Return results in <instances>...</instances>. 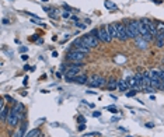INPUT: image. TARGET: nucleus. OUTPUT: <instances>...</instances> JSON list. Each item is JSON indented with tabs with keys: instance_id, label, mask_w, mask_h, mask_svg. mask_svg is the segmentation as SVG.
Masks as SVG:
<instances>
[{
	"instance_id": "nucleus-1",
	"label": "nucleus",
	"mask_w": 164,
	"mask_h": 137,
	"mask_svg": "<svg viewBox=\"0 0 164 137\" xmlns=\"http://www.w3.org/2000/svg\"><path fill=\"white\" fill-rule=\"evenodd\" d=\"M126 27V32L129 39H136V38L140 37V32H139V27H137V21L136 20H131L125 24Z\"/></svg>"
},
{
	"instance_id": "nucleus-2",
	"label": "nucleus",
	"mask_w": 164,
	"mask_h": 137,
	"mask_svg": "<svg viewBox=\"0 0 164 137\" xmlns=\"http://www.w3.org/2000/svg\"><path fill=\"white\" fill-rule=\"evenodd\" d=\"M137 27H139V32H140V37L143 38V39H146L147 42L153 41L154 37L149 32V28H147V25H146V23H145V18L137 20Z\"/></svg>"
},
{
	"instance_id": "nucleus-3",
	"label": "nucleus",
	"mask_w": 164,
	"mask_h": 137,
	"mask_svg": "<svg viewBox=\"0 0 164 137\" xmlns=\"http://www.w3.org/2000/svg\"><path fill=\"white\" fill-rule=\"evenodd\" d=\"M84 59H86V55H84V53H82V52H79V50H76V49L69 50L68 53H66V60H69L70 63L83 62Z\"/></svg>"
},
{
	"instance_id": "nucleus-4",
	"label": "nucleus",
	"mask_w": 164,
	"mask_h": 137,
	"mask_svg": "<svg viewBox=\"0 0 164 137\" xmlns=\"http://www.w3.org/2000/svg\"><path fill=\"white\" fill-rule=\"evenodd\" d=\"M98 39H100L101 42H105V43H109V42L112 41V37L109 35L107 24H105V25H102V27L98 28Z\"/></svg>"
},
{
	"instance_id": "nucleus-5",
	"label": "nucleus",
	"mask_w": 164,
	"mask_h": 137,
	"mask_svg": "<svg viewBox=\"0 0 164 137\" xmlns=\"http://www.w3.org/2000/svg\"><path fill=\"white\" fill-rule=\"evenodd\" d=\"M82 42L84 43L86 46H88V48H97L98 46V43H100V39L97 37H93V35H84V37H82Z\"/></svg>"
},
{
	"instance_id": "nucleus-6",
	"label": "nucleus",
	"mask_w": 164,
	"mask_h": 137,
	"mask_svg": "<svg viewBox=\"0 0 164 137\" xmlns=\"http://www.w3.org/2000/svg\"><path fill=\"white\" fill-rule=\"evenodd\" d=\"M20 120H21L20 115H16L14 112H11V109H10L9 115H7V119H6V123L9 124L10 127H17L18 123H20Z\"/></svg>"
},
{
	"instance_id": "nucleus-7",
	"label": "nucleus",
	"mask_w": 164,
	"mask_h": 137,
	"mask_svg": "<svg viewBox=\"0 0 164 137\" xmlns=\"http://www.w3.org/2000/svg\"><path fill=\"white\" fill-rule=\"evenodd\" d=\"M117 29H118V39L122 42H126L129 39L128 37V32H126V27H125V24L122 23H117Z\"/></svg>"
},
{
	"instance_id": "nucleus-8",
	"label": "nucleus",
	"mask_w": 164,
	"mask_h": 137,
	"mask_svg": "<svg viewBox=\"0 0 164 137\" xmlns=\"http://www.w3.org/2000/svg\"><path fill=\"white\" fill-rule=\"evenodd\" d=\"M105 80L104 77H101V76H93V77L88 80V85L90 87H102V85H105Z\"/></svg>"
},
{
	"instance_id": "nucleus-9",
	"label": "nucleus",
	"mask_w": 164,
	"mask_h": 137,
	"mask_svg": "<svg viewBox=\"0 0 164 137\" xmlns=\"http://www.w3.org/2000/svg\"><path fill=\"white\" fill-rule=\"evenodd\" d=\"M145 23H146V25H147V28H149V32H150L153 37H157L159 35V31H157V27H156V23L154 21H151V20H147V18H145Z\"/></svg>"
},
{
	"instance_id": "nucleus-10",
	"label": "nucleus",
	"mask_w": 164,
	"mask_h": 137,
	"mask_svg": "<svg viewBox=\"0 0 164 137\" xmlns=\"http://www.w3.org/2000/svg\"><path fill=\"white\" fill-rule=\"evenodd\" d=\"M133 41H135V46L140 50H146L147 49V46H149V42L146 41V39H143L142 37L136 38V39H133Z\"/></svg>"
},
{
	"instance_id": "nucleus-11",
	"label": "nucleus",
	"mask_w": 164,
	"mask_h": 137,
	"mask_svg": "<svg viewBox=\"0 0 164 137\" xmlns=\"http://www.w3.org/2000/svg\"><path fill=\"white\" fill-rule=\"evenodd\" d=\"M9 112H10V109L7 110V108H6V101L1 99V102H0V118H1V120H3V122H6Z\"/></svg>"
},
{
	"instance_id": "nucleus-12",
	"label": "nucleus",
	"mask_w": 164,
	"mask_h": 137,
	"mask_svg": "<svg viewBox=\"0 0 164 137\" xmlns=\"http://www.w3.org/2000/svg\"><path fill=\"white\" fill-rule=\"evenodd\" d=\"M108 27V32L109 35L112 37V39H118V29H117V23L114 24H107Z\"/></svg>"
},
{
	"instance_id": "nucleus-13",
	"label": "nucleus",
	"mask_w": 164,
	"mask_h": 137,
	"mask_svg": "<svg viewBox=\"0 0 164 137\" xmlns=\"http://www.w3.org/2000/svg\"><path fill=\"white\" fill-rule=\"evenodd\" d=\"M11 112H14L16 115H20V118H21V113L24 112V105L21 102H14L13 108H11Z\"/></svg>"
},
{
	"instance_id": "nucleus-14",
	"label": "nucleus",
	"mask_w": 164,
	"mask_h": 137,
	"mask_svg": "<svg viewBox=\"0 0 164 137\" xmlns=\"http://www.w3.org/2000/svg\"><path fill=\"white\" fill-rule=\"evenodd\" d=\"M73 81L76 82V84H80V85H83V84H87V82H88V77H87L86 74H79V76L74 78Z\"/></svg>"
},
{
	"instance_id": "nucleus-15",
	"label": "nucleus",
	"mask_w": 164,
	"mask_h": 137,
	"mask_svg": "<svg viewBox=\"0 0 164 137\" xmlns=\"http://www.w3.org/2000/svg\"><path fill=\"white\" fill-rule=\"evenodd\" d=\"M74 49L76 50H79V52H82V53H84V55H87V53H90V50H91V48H88V46H86L84 43H80V45H77V46H74Z\"/></svg>"
},
{
	"instance_id": "nucleus-16",
	"label": "nucleus",
	"mask_w": 164,
	"mask_h": 137,
	"mask_svg": "<svg viewBox=\"0 0 164 137\" xmlns=\"http://www.w3.org/2000/svg\"><path fill=\"white\" fill-rule=\"evenodd\" d=\"M107 88H108L109 91H112V90H115V88H118V81L114 80V78L108 80V82H107Z\"/></svg>"
},
{
	"instance_id": "nucleus-17",
	"label": "nucleus",
	"mask_w": 164,
	"mask_h": 137,
	"mask_svg": "<svg viewBox=\"0 0 164 137\" xmlns=\"http://www.w3.org/2000/svg\"><path fill=\"white\" fill-rule=\"evenodd\" d=\"M129 88V84H128L126 80H119L118 81V90L119 91H126Z\"/></svg>"
},
{
	"instance_id": "nucleus-18",
	"label": "nucleus",
	"mask_w": 164,
	"mask_h": 137,
	"mask_svg": "<svg viewBox=\"0 0 164 137\" xmlns=\"http://www.w3.org/2000/svg\"><path fill=\"white\" fill-rule=\"evenodd\" d=\"M39 134H41V130H39V129H32L31 132H28L27 134H25V137H39Z\"/></svg>"
},
{
	"instance_id": "nucleus-19",
	"label": "nucleus",
	"mask_w": 164,
	"mask_h": 137,
	"mask_svg": "<svg viewBox=\"0 0 164 137\" xmlns=\"http://www.w3.org/2000/svg\"><path fill=\"white\" fill-rule=\"evenodd\" d=\"M156 46L157 48H164V38L161 37V34H159L156 37Z\"/></svg>"
},
{
	"instance_id": "nucleus-20",
	"label": "nucleus",
	"mask_w": 164,
	"mask_h": 137,
	"mask_svg": "<svg viewBox=\"0 0 164 137\" xmlns=\"http://www.w3.org/2000/svg\"><path fill=\"white\" fill-rule=\"evenodd\" d=\"M105 7L109 9V10H115V9H117V6H115L114 3H111L109 0H105Z\"/></svg>"
},
{
	"instance_id": "nucleus-21",
	"label": "nucleus",
	"mask_w": 164,
	"mask_h": 137,
	"mask_svg": "<svg viewBox=\"0 0 164 137\" xmlns=\"http://www.w3.org/2000/svg\"><path fill=\"white\" fill-rule=\"evenodd\" d=\"M156 27H157V31H159V34L164 31V23H157V24H156Z\"/></svg>"
},
{
	"instance_id": "nucleus-22",
	"label": "nucleus",
	"mask_w": 164,
	"mask_h": 137,
	"mask_svg": "<svg viewBox=\"0 0 164 137\" xmlns=\"http://www.w3.org/2000/svg\"><path fill=\"white\" fill-rule=\"evenodd\" d=\"M143 90H145L143 92H147V94H151V92H154V87H150V85H149V87H143Z\"/></svg>"
},
{
	"instance_id": "nucleus-23",
	"label": "nucleus",
	"mask_w": 164,
	"mask_h": 137,
	"mask_svg": "<svg viewBox=\"0 0 164 137\" xmlns=\"http://www.w3.org/2000/svg\"><path fill=\"white\" fill-rule=\"evenodd\" d=\"M136 94H137V90H135V88H133V90H131L129 92H126V96H129V98H131V96H135Z\"/></svg>"
},
{
	"instance_id": "nucleus-24",
	"label": "nucleus",
	"mask_w": 164,
	"mask_h": 137,
	"mask_svg": "<svg viewBox=\"0 0 164 137\" xmlns=\"http://www.w3.org/2000/svg\"><path fill=\"white\" fill-rule=\"evenodd\" d=\"M13 137H24V134H23V133H21V130L18 129L17 132H16V133H14V134H13Z\"/></svg>"
},
{
	"instance_id": "nucleus-25",
	"label": "nucleus",
	"mask_w": 164,
	"mask_h": 137,
	"mask_svg": "<svg viewBox=\"0 0 164 137\" xmlns=\"http://www.w3.org/2000/svg\"><path fill=\"white\" fill-rule=\"evenodd\" d=\"M90 35H93V37H97V38H98V28H96V29H93Z\"/></svg>"
},
{
	"instance_id": "nucleus-26",
	"label": "nucleus",
	"mask_w": 164,
	"mask_h": 137,
	"mask_svg": "<svg viewBox=\"0 0 164 137\" xmlns=\"http://www.w3.org/2000/svg\"><path fill=\"white\" fill-rule=\"evenodd\" d=\"M107 109H108L109 112H112V113H117V112H118V110H117V108H115V106H108Z\"/></svg>"
},
{
	"instance_id": "nucleus-27",
	"label": "nucleus",
	"mask_w": 164,
	"mask_h": 137,
	"mask_svg": "<svg viewBox=\"0 0 164 137\" xmlns=\"http://www.w3.org/2000/svg\"><path fill=\"white\" fill-rule=\"evenodd\" d=\"M77 120L80 122V123H86V119L83 118V116H77Z\"/></svg>"
},
{
	"instance_id": "nucleus-28",
	"label": "nucleus",
	"mask_w": 164,
	"mask_h": 137,
	"mask_svg": "<svg viewBox=\"0 0 164 137\" xmlns=\"http://www.w3.org/2000/svg\"><path fill=\"white\" fill-rule=\"evenodd\" d=\"M4 99L10 101V102H13V104H14V102H16V101H14V99H13V98H11V96H10V95H4Z\"/></svg>"
},
{
	"instance_id": "nucleus-29",
	"label": "nucleus",
	"mask_w": 164,
	"mask_h": 137,
	"mask_svg": "<svg viewBox=\"0 0 164 137\" xmlns=\"http://www.w3.org/2000/svg\"><path fill=\"white\" fill-rule=\"evenodd\" d=\"M38 37H39L38 34H34V35H32V37L30 38V39H31V41H36V39H38Z\"/></svg>"
},
{
	"instance_id": "nucleus-30",
	"label": "nucleus",
	"mask_w": 164,
	"mask_h": 137,
	"mask_svg": "<svg viewBox=\"0 0 164 137\" xmlns=\"http://www.w3.org/2000/svg\"><path fill=\"white\" fill-rule=\"evenodd\" d=\"M62 17H63V18H69V17H70V14H69L68 11H65V13L62 14Z\"/></svg>"
},
{
	"instance_id": "nucleus-31",
	"label": "nucleus",
	"mask_w": 164,
	"mask_h": 137,
	"mask_svg": "<svg viewBox=\"0 0 164 137\" xmlns=\"http://www.w3.org/2000/svg\"><path fill=\"white\" fill-rule=\"evenodd\" d=\"M84 129H86V124H84V123H82L80 126H79V130H80V132H83Z\"/></svg>"
},
{
	"instance_id": "nucleus-32",
	"label": "nucleus",
	"mask_w": 164,
	"mask_h": 137,
	"mask_svg": "<svg viewBox=\"0 0 164 137\" xmlns=\"http://www.w3.org/2000/svg\"><path fill=\"white\" fill-rule=\"evenodd\" d=\"M93 116H94V118H98V116H101V112H98V110H96V112L93 113Z\"/></svg>"
},
{
	"instance_id": "nucleus-33",
	"label": "nucleus",
	"mask_w": 164,
	"mask_h": 137,
	"mask_svg": "<svg viewBox=\"0 0 164 137\" xmlns=\"http://www.w3.org/2000/svg\"><path fill=\"white\" fill-rule=\"evenodd\" d=\"M76 27H79V28H82V29H83V28H86V24H76Z\"/></svg>"
},
{
	"instance_id": "nucleus-34",
	"label": "nucleus",
	"mask_w": 164,
	"mask_h": 137,
	"mask_svg": "<svg viewBox=\"0 0 164 137\" xmlns=\"http://www.w3.org/2000/svg\"><path fill=\"white\" fill-rule=\"evenodd\" d=\"M153 126H154V124L151 123V122H149V123H146V127H147V129H151V127H153Z\"/></svg>"
},
{
	"instance_id": "nucleus-35",
	"label": "nucleus",
	"mask_w": 164,
	"mask_h": 137,
	"mask_svg": "<svg viewBox=\"0 0 164 137\" xmlns=\"http://www.w3.org/2000/svg\"><path fill=\"white\" fill-rule=\"evenodd\" d=\"M20 52H23V53H25V52H27V48H25V46H23V48H20Z\"/></svg>"
},
{
	"instance_id": "nucleus-36",
	"label": "nucleus",
	"mask_w": 164,
	"mask_h": 137,
	"mask_svg": "<svg viewBox=\"0 0 164 137\" xmlns=\"http://www.w3.org/2000/svg\"><path fill=\"white\" fill-rule=\"evenodd\" d=\"M1 23H3V24H9L10 21H9V20H7V18H3V20H1Z\"/></svg>"
},
{
	"instance_id": "nucleus-37",
	"label": "nucleus",
	"mask_w": 164,
	"mask_h": 137,
	"mask_svg": "<svg viewBox=\"0 0 164 137\" xmlns=\"http://www.w3.org/2000/svg\"><path fill=\"white\" fill-rule=\"evenodd\" d=\"M21 59H23V60H28V55H23V56H21Z\"/></svg>"
},
{
	"instance_id": "nucleus-38",
	"label": "nucleus",
	"mask_w": 164,
	"mask_h": 137,
	"mask_svg": "<svg viewBox=\"0 0 164 137\" xmlns=\"http://www.w3.org/2000/svg\"><path fill=\"white\" fill-rule=\"evenodd\" d=\"M87 94H91V95H94V94H96V91H86Z\"/></svg>"
},
{
	"instance_id": "nucleus-39",
	"label": "nucleus",
	"mask_w": 164,
	"mask_h": 137,
	"mask_svg": "<svg viewBox=\"0 0 164 137\" xmlns=\"http://www.w3.org/2000/svg\"><path fill=\"white\" fill-rule=\"evenodd\" d=\"M160 34H161V37H163V38H164V31H163V32H160Z\"/></svg>"
},
{
	"instance_id": "nucleus-40",
	"label": "nucleus",
	"mask_w": 164,
	"mask_h": 137,
	"mask_svg": "<svg viewBox=\"0 0 164 137\" xmlns=\"http://www.w3.org/2000/svg\"><path fill=\"white\" fill-rule=\"evenodd\" d=\"M42 1H48V0H42Z\"/></svg>"
},
{
	"instance_id": "nucleus-41",
	"label": "nucleus",
	"mask_w": 164,
	"mask_h": 137,
	"mask_svg": "<svg viewBox=\"0 0 164 137\" xmlns=\"http://www.w3.org/2000/svg\"><path fill=\"white\" fill-rule=\"evenodd\" d=\"M128 137H132V136H128Z\"/></svg>"
}]
</instances>
